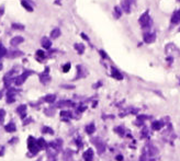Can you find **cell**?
Returning a JSON list of instances; mask_svg holds the SVG:
<instances>
[{"label": "cell", "instance_id": "2e32d148", "mask_svg": "<svg viewBox=\"0 0 180 161\" xmlns=\"http://www.w3.org/2000/svg\"><path fill=\"white\" fill-rule=\"evenodd\" d=\"M59 35H61V31H59V28H54L51 33L52 38H57Z\"/></svg>", "mask_w": 180, "mask_h": 161}, {"label": "cell", "instance_id": "ffe728a7", "mask_svg": "<svg viewBox=\"0 0 180 161\" xmlns=\"http://www.w3.org/2000/svg\"><path fill=\"white\" fill-rule=\"evenodd\" d=\"M86 130H87L88 134H92L94 132V124H90L86 127Z\"/></svg>", "mask_w": 180, "mask_h": 161}, {"label": "cell", "instance_id": "836d02e7", "mask_svg": "<svg viewBox=\"0 0 180 161\" xmlns=\"http://www.w3.org/2000/svg\"><path fill=\"white\" fill-rule=\"evenodd\" d=\"M179 31H180V28H179Z\"/></svg>", "mask_w": 180, "mask_h": 161}, {"label": "cell", "instance_id": "d6a6232c", "mask_svg": "<svg viewBox=\"0 0 180 161\" xmlns=\"http://www.w3.org/2000/svg\"><path fill=\"white\" fill-rule=\"evenodd\" d=\"M1 67H2V66H1V65H0V69H1Z\"/></svg>", "mask_w": 180, "mask_h": 161}, {"label": "cell", "instance_id": "5b68a950", "mask_svg": "<svg viewBox=\"0 0 180 161\" xmlns=\"http://www.w3.org/2000/svg\"><path fill=\"white\" fill-rule=\"evenodd\" d=\"M171 24H174V25H176V24H179L180 23V10H177V11H175L174 14H172V16H171Z\"/></svg>", "mask_w": 180, "mask_h": 161}, {"label": "cell", "instance_id": "6da1fadb", "mask_svg": "<svg viewBox=\"0 0 180 161\" xmlns=\"http://www.w3.org/2000/svg\"><path fill=\"white\" fill-rule=\"evenodd\" d=\"M28 147H29V150L32 154H38L40 150V147L39 145H38V140H35V139L33 138L32 136H30L29 139H28Z\"/></svg>", "mask_w": 180, "mask_h": 161}, {"label": "cell", "instance_id": "52a82bcc", "mask_svg": "<svg viewBox=\"0 0 180 161\" xmlns=\"http://www.w3.org/2000/svg\"><path fill=\"white\" fill-rule=\"evenodd\" d=\"M93 142H94V145L97 146V148H98V151L100 152V154H102L103 151H104V149H106V146H104V144H103L100 139H98V140H93Z\"/></svg>", "mask_w": 180, "mask_h": 161}, {"label": "cell", "instance_id": "4316f807", "mask_svg": "<svg viewBox=\"0 0 180 161\" xmlns=\"http://www.w3.org/2000/svg\"><path fill=\"white\" fill-rule=\"evenodd\" d=\"M69 69H70V64H66V65L63 67V70H64L65 73H67Z\"/></svg>", "mask_w": 180, "mask_h": 161}, {"label": "cell", "instance_id": "f546056e", "mask_svg": "<svg viewBox=\"0 0 180 161\" xmlns=\"http://www.w3.org/2000/svg\"><path fill=\"white\" fill-rule=\"evenodd\" d=\"M12 28H19V30H22L23 26L22 25H19V24H12Z\"/></svg>", "mask_w": 180, "mask_h": 161}, {"label": "cell", "instance_id": "ac0fdd59", "mask_svg": "<svg viewBox=\"0 0 180 161\" xmlns=\"http://www.w3.org/2000/svg\"><path fill=\"white\" fill-rule=\"evenodd\" d=\"M75 48L77 49V52L79 54H82L85 51V46L82 44H75Z\"/></svg>", "mask_w": 180, "mask_h": 161}, {"label": "cell", "instance_id": "7402d4cb", "mask_svg": "<svg viewBox=\"0 0 180 161\" xmlns=\"http://www.w3.org/2000/svg\"><path fill=\"white\" fill-rule=\"evenodd\" d=\"M41 81H42L43 83H47V82L50 81V77H48L47 75H42V76H41Z\"/></svg>", "mask_w": 180, "mask_h": 161}, {"label": "cell", "instance_id": "5bb4252c", "mask_svg": "<svg viewBox=\"0 0 180 161\" xmlns=\"http://www.w3.org/2000/svg\"><path fill=\"white\" fill-rule=\"evenodd\" d=\"M51 45H52L51 41H50L47 37H44L42 40V46L44 48H50V47H51Z\"/></svg>", "mask_w": 180, "mask_h": 161}, {"label": "cell", "instance_id": "f1b7e54d", "mask_svg": "<svg viewBox=\"0 0 180 161\" xmlns=\"http://www.w3.org/2000/svg\"><path fill=\"white\" fill-rule=\"evenodd\" d=\"M36 55L39 57H41V58H44V53H43L42 51H38V53H36Z\"/></svg>", "mask_w": 180, "mask_h": 161}, {"label": "cell", "instance_id": "3957f363", "mask_svg": "<svg viewBox=\"0 0 180 161\" xmlns=\"http://www.w3.org/2000/svg\"><path fill=\"white\" fill-rule=\"evenodd\" d=\"M143 38H144V42L145 43H153V42L156 40V35L154 34V33H145L144 35H143Z\"/></svg>", "mask_w": 180, "mask_h": 161}, {"label": "cell", "instance_id": "4fadbf2b", "mask_svg": "<svg viewBox=\"0 0 180 161\" xmlns=\"http://www.w3.org/2000/svg\"><path fill=\"white\" fill-rule=\"evenodd\" d=\"M6 130L8 133H13V132H16V125H14V123L11 122V123L8 124L6 126Z\"/></svg>", "mask_w": 180, "mask_h": 161}, {"label": "cell", "instance_id": "484cf974", "mask_svg": "<svg viewBox=\"0 0 180 161\" xmlns=\"http://www.w3.org/2000/svg\"><path fill=\"white\" fill-rule=\"evenodd\" d=\"M22 55V53L21 52H19V51H16V52H13L11 55H9L10 57H16V56H21Z\"/></svg>", "mask_w": 180, "mask_h": 161}, {"label": "cell", "instance_id": "e0dca14e", "mask_svg": "<svg viewBox=\"0 0 180 161\" xmlns=\"http://www.w3.org/2000/svg\"><path fill=\"white\" fill-rule=\"evenodd\" d=\"M36 140H38V145H39L40 149L46 147V142H45V140L43 138H39V139H36Z\"/></svg>", "mask_w": 180, "mask_h": 161}, {"label": "cell", "instance_id": "1f68e13d", "mask_svg": "<svg viewBox=\"0 0 180 161\" xmlns=\"http://www.w3.org/2000/svg\"><path fill=\"white\" fill-rule=\"evenodd\" d=\"M141 161H146V159H145V156H142Z\"/></svg>", "mask_w": 180, "mask_h": 161}, {"label": "cell", "instance_id": "277c9868", "mask_svg": "<svg viewBox=\"0 0 180 161\" xmlns=\"http://www.w3.org/2000/svg\"><path fill=\"white\" fill-rule=\"evenodd\" d=\"M131 4H132V0H122V2H121L122 9L128 13L131 12Z\"/></svg>", "mask_w": 180, "mask_h": 161}, {"label": "cell", "instance_id": "ba28073f", "mask_svg": "<svg viewBox=\"0 0 180 161\" xmlns=\"http://www.w3.org/2000/svg\"><path fill=\"white\" fill-rule=\"evenodd\" d=\"M111 76L114 78V79H118V80H122L123 79V76L121 75V73L120 71H118V69H116V68H111Z\"/></svg>", "mask_w": 180, "mask_h": 161}, {"label": "cell", "instance_id": "8992f818", "mask_svg": "<svg viewBox=\"0 0 180 161\" xmlns=\"http://www.w3.org/2000/svg\"><path fill=\"white\" fill-rule=\"evenodd\" d=\"M30 71H28V73H24L23 75H21V76H19L18 78H16V80H14V82H16V85H22L23 82L26 81V79L28 78V76L30 75Z\"/></svg>", "mask_w": 180, "mask_h": 161}, {"label": "cell", "instance_id": "9a60e30c", "mask_svg": "<svg viewBox=\"0 0 180 161\" xmlns=\"http://www.w3.org/2000/svg\"><path fill=\"white\" fill-rule=\"evenodd\" d=\"M55 99H56V95H54V94H48V95H46L45 97V101L47 102V103H53V102L55 101Z\"/></svg>", "mask_w": 180, "mask_h": 161}, {"label": "cell", "instance_id": "7a4b0ae2", "mask_svg": "<svg viewBox=\"0 0 180 161\" xmlns=\"http://www.w3.org/2000/svg\"><path fill=\"white\" fill-rule=\"evenodd\" d=\"M140 23H141V25L143 26V28H149L152 24V19L151 16H149V14H148V12L146 11V12H144L143 14L141 16V18H140Z\"/></svg>", "mask_w": 180, "mask_h": 161}, {"label": "cell", "instance_id": "4dcf8cb0", "mask_svg": "<svg viewBox=\"0 0 180 161\" xmlns=\"http://www.w3.org/2000/svg\"><path fill=\"white\" fill-rule=\"evenodd\" d=\"M116 160H119V161L122 160V156H118V157H116Z\"/></svg>", "mask_w": 180, "mask_h": 161}, {"label": "cell", "instance_id": "9c48e42d", "mask_svg": "<svg viewBox=\"0 0 180 161\" xmlns=\"http://www.w3.org/2000/svg\"><path fill=\"white\" fill-rule=\"evenodd\" d=\"M92 157H93V151L92 149H88L87 151L84 154V159L85 161H92Z\"/></svg>", "mask_w": 180, "mask_h": 161}, {"label": "cell", "instance_id": "44dd1931", "mask_svg": "<svg viewBox=\"0 0 180 161\" xmlns=\"http://www.w3.org/2000/svg\"><path fill=\"white\" fill-rule=\"evenodd\" d=\"M61 116L63 117V118H65V120H66V118H70L73 115H71L70 112H62Z\"/></svg>", "mask_w": 180, "mask_h": 161}, {"label": "cell", "instance_id": "7c38bea8", "mask_svg": "<svg viewBox=\"0 0 180 161\" xmlns=\"http://www.w3.org/2000/svg\"><path fill=\"white\" fill-rule=\"evenodd\" d=\"M22 42H23V37H21V36H16V37H13L12 40H11V45L16 46V45L21 44Z\"/></svg>", "mask_w": 180, "mask_h": 161}, {"label": "cell", "instance_id": "cb8c5ba5", "mask_svg": "<svg viewBox=\"0 0 180 161\" xmlns=\"http://www.w3.org/2000/svg\"><path fill=\"white\" fill-rule=\"evenodd\" d=\"M4 115H6V112H4V110H0V123H2V122H3Z\"/></svg>", "mask_w": 180, "mask_h": 161}, {"label": "cell", "instance_id": "d4e9b609", "mask_svg": "<svg viewBox=\"0 0 180 161\" xmlns=\"http://www.w3.org/2000/svg\"><path fill=\"white\" fill-rule=\"evenodd\" d=\"M43 133L53 134V130H52V128H50V127H43Z\"/></svg>", "mask_w": 180, "mask_h": 161}, {"label": "cell", "instance_id": "e575fe53", "mask_svg": "<svg viewBox=\"0 0 180 161\" xmlns=\"http://www.w3.org/2000/svg\"><path fill=\"white\" fill-rule=\"evenodd\" d=\"M179 1H180V0H179Z\"/></svg>", "mask_w": 180, "mask_h": 161}, {"label": "cell", "instance_id": "8fae6325", "mask_svg": "<svg viewBox=\"0 0 180 161\" xmlns=\"http://www.w3.org/2000/svg\"><path fill=\"white\" fill-rule=\"evenodd\" d=\"M163 125H164L163 122H160V121H156V122H153L152 127H153V130H159L161 127H163Z\"/></svg>", "mask_w": 180, "mask_h": 161}, {"label": "cell", "instance_id": "30bf717a", "mask_svg": "<svg viewBox=\"0 0 180 161\" xmlns=\"http://www.w3.org/2000/svg\"><path fill=\"white\" fill-rule=\"evenodd\" d=\"M26 105L22 104V105H20V106H18V109H16V113H19L20 116L23 118L24 115H26Z\"/></svg>", "mask_w": 180, "mask_h": 161}, {"label": "cell", "instance_id": "603a6c76", "mask_svg": "<svg viewBox=\"0 0 180 161\" xmlns=\"http://www.w3.org/2000/svg\"><path fill=\"white\" fill-rule=\"evenodd\" d=\"M114 12H116V18H120L121 16V9H120L119 7L114 8Z\"/></svg>", "mask_w": 180, "mask_h": 161}, {"label": "cell", "instance_id": "d6986e66", "mask_svg": "<svg viewBox=\"0 0 180 161\" xmlns=\"http://www.w3.org/2000/svg\"><path fill=\"white\" fill-rule=\"evenodd\" d=\"M70 105H73V102L71 101H61L59 103H58L57 106H70Z\"/></svg>", "mask_w": 180, "mask_h": 161}, {"label": "cell", "instance_id": "83f0119b", "mask_svg": "<svg viewBox=\"0 0 180 161\" xmlns=\"http://www.w3.org/2000/svg\"><path fill=\"white\" fill-rule=\"evenodd\" d=\"M22 4H23V7H24V8H26V10H29V11H32V8H31V7H29V4H28L26 1H22Z\"/></svg>", "mask_w": 180, "mask_h": 161}]
</instances>
